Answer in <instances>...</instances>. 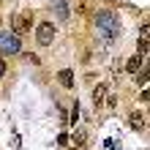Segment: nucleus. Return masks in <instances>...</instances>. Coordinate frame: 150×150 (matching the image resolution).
I'll list each match as a JSON object with an SVG mask.
<instances>
[{
    "instance_id": "f257e3e1",
    "label": "nucleus",
    "mask_w": 150,
    "mask_h": 150,
    "mask_svg": "<svg viewBox=\"0 0 150 150\" xmlns=\"http://www.w3.org/2000/svg\"><path fill=\"white\" fill-rule=\"evenodd\" d=\"M19 52V36H8V33H0V57L3 55H16Z\"/></svg>"
},
{
    "instance_id": "f03ea898",
    "label": "nucleus",
    "mask_w": 150,
    "mask_h": 150,
    "mask_svg": "<svg viewBox=\"0 0 150 150\" xmlns=\"http://www.w3.org/2000/svg\"><path fill=\"white\" fill-rule=\"evenodd\" d=\"M36 41L41 44V47H49V44L55 41V25L52 22H41L38 30H36Z\"/></svg>"
},
{
    "instance_id": "7ed1b4c3",
    "label": "nucleus",
    "mask_w": 150,
    "mask_h": 150,
    "mask_svg": "<svg viewBox=\"0 0 150 150\" xmlns=\"http://www.w3.org/2000/svg\"><path fill=\"white\" fill-rule=\"evenodd\" d=\"M30 22H33V16H30V14H16L14 19H11L14 36H22V33H28V30H30Z\"/></svg>"
},
{
    "instance_id": "20e7f679",
    "label": "nucleus",
    "mask_w": 150,
    "mask_h": 150,
    "mask_svg": "<svg viewBox=\"0 0 150 150\" xmlns=\"http://www.w3.org/2000/svg\"><path fill=\"white\" fill-rule=\"evenodd\" d=\"M57 82L71 90V87H74V71H71V68H63V71H57Z\"/></svg>"
},
{
    "instance_id": "39448f33",
    "label": "nucleus",
    "mask_w": 150,
    "mask_h": 150,
    "mask_svg": "<svg viewBox=\"0 0 150 150\" xmlns=\"http://www.w3.org/2000/svg\"><path fill=\"white\" fill-rule=\"evenodd\" d=\"M85 142H87V131H85V128H76L74 134H71V145H74V150H79Z\"/></svg>"
},
{
    "instance_id": "423d86ee",
    "label": "nucleus",
    "mask_w": 150,
    "mask_h": 150,
    "mask_svg": "<svg viewBox=\"0 0 150 150\" xmlns=\"http://www.w3.org/2000/svg\"><path fill=\"white\" fill-rule=\"evenodd\" d=\"M128 123H131V128H134V131H142V128H145V115H142V112H131Z\"/></svg>"
},
{
    "instance_id": "0eeeda50",
    "label": "nucleus",
    "mask_w": 150,
    "mask_h": 150,
    "mask_svg": "<svg viewBox=\"0 0 150 150\" xmlns=\"http://www.w3.org/2000/svg\"><path fill=\"white\" fill-rule=\"evenodd\" d=\"M142 66H145V57H139V55H134L131 60H126V68H128L131 74H139V68H142Z\"/></svg>"
},
{
    "instance_id": "6e6552de",
    "label": "nucleus",
    "mask_w": 150,
    "mask_h": 150,
    "mask_svg": "<svg viewBox=\"0 0 150 150\" xmlns=\"http://www.w3.org/2000/svg\"><path fill=\"white\" fill-rule=\"evenodd\" d=\"M104 98H107V85H98V87L93 90V107H101Z\"/></svg>"
},
{
    "instance_id": "1a4fd4ad",
    "label": "nucleus",
    "mask_w": 150,
    "mask_h": 150,
    "mask_svg": "<svg viewBox=\"0 0 150 150\" xmlns=\"http://www.w3.org/2000/svg\"><path fill=\"white\" fill-rule=\"evenodd\" d=\"M55 14H57V19H68V8H66V0H55Z\"/></svg>"
},
{
    "instance_id": "9d476101",
    "label": "nucleus",
    "mask_w": 150,
    "mask_h": 150,
    "mask_svg": "<svg viewBox=\"0 0 150 150\" xmlns=\"http://www.w3.org/2000/svg\"><path fill=\"white\" fill-rule=\"evenodd\" d=\"M137 55H139V57H145V55H147V38L137 41Z\"/></svg>"
},
{
    "instance_id": "9b49d317",
    "label": "nucleus",
    "mask_w": 150,
    "mask_h": 150,
    "mask_svg": "<svg viewBox=\"0 0 150 150\" xmlns=\"http://www.w3.org/2000/svg\"><path fill=\"white\" fill-rule=\"evenodd\" d=\"M76 117H79V104H74L71 115H68V123H71V126H74V123H76Z\"/></svg>"
},
{
    "instance_id": "f8f14e48",
    "label": "nucleus",
    "mask_w": 150,
    "mask_h": 150,
    "mask_svg": "<svg viewBox=\"0 0 150 150\" xmlns=\"http://www.w3.org/2000/svg\"><path fill=\"white\" fill-rule=\"evenodd\" d=\"M137 82H139V85H145V82H147V71H142V74H139V76H137Z\"/></svg>"
},
{
    "instance_id": "ddd939ff",
    "label": "nucleus",
    "mask_w": 150,
    "mask_h": 150,
    "mask_svg": "<svg viewBox=\"0 0 150 150\" xmlns=\"http://www.w3.org/2000/svg\"><path fill=\"white\" fill-rule=\"evenodd\" d=\"M57 145H68V134H60L57 137Z\"/></svg>"
},
{
    "instance_id": "4468645a",
    "label": "nucleus",
    "mask_w": 150,
    "mask_h": 150,
    "mask_svg": "<svg viewBox=\"0 0 150 150\" xmlns=\"http://www.w3.org/2000/svg\"><path fill=\"white\" fill-rule=\"evenodd\" d=\"M3 76H6V60L0 57V79H3Z\"/></svg>"
}]
</instances>
